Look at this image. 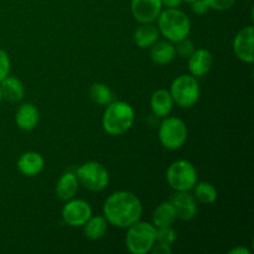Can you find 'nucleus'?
<instances>
[{
    "instance_id": "nucleus-1",
    "label": "nucleus",
    "mask_w": 254,
    "mask_h": 254,
    "mask_svg": "<svg viewBox=\"0 0 254 254\" xmlns=\"http://www.w3.org/2000/svg\"><path fill=\"white\" fill-rule=\"evenodd\" d=\"M143 206L140 200L129 191H117L106 200L103 206L107 222L119 228H128L140 220Z\"/></svg>"
},
{
    "instance_id": "nucleus-2",
    "label": "nucleus",
    "mask_w": 254,
    "mask_h": 254,
    "mask_svg": "<svg viewBox=\"0 0 254 254\" xmlns=\"http://www.w3.org/2000/svg\"><path fill=\"white\" fill-rule=\"evenodd\" d=\"M134 109L126 102H111L103 114V129L111 135H122L131 128L134 123Z\"/></svg>"
},
{
    "instance_id": "nucleus-3",
    "label": "nucleus",
    "mask_w": 254,
    "mask_h": 254,
    "mask_svg": "<svg viewBox=\"0 0 254 254\" xmlns=\"http://www.w3.org/2000/svg\"><path fill=\"white\" fill-rule=\"evenodd\" d=\"M159 32L164 35L170 42H178L186 39L190 34L191 22L188 15L176 9L161 10L158 16Z\"/></svg>"
},
{
    "instance_id": "nucleus-4",
    "label": "nucleus",
    "mask_w": 254,
    "mask_h": 254,
    "mask_svg": "<svg viewBox=\"0 0 254 254\" xmlns=\"http://www.w3.org/2000/svg\"><path fill=\"white\" fill-rule=\"evenodd\" d=\"M155 226L148 222H135L129 226L126 236V245L133 254H146L150 252L156 238Z\"/></svg>"
},
{
    "instance_id": "nucleus-5",
    "label": "nucleus",
    "mask_w": 254,
    "mask_h": 254,
    "mask_svg": "<svg viewBox=\"0 0 254 254\" xmlns=\"http://www.w3.org/2000/svg\"><path fill=\"white\" fill-rule=\"evenodd\" d=\"M170 94L174 102L183 108H190L200 98V86L192 74H181L171 83Z\"/></svg>"
},
{
    "instance_id": "nucleus-6",
    "label": "nucleus",
    "mask_w": 254,
    "mask_h": 254,
    "mask_svg": "<svg viewBox=\"0 0 254 254\" xmlns=\"http://www.w3.org/2000/svg\"><path fill=\"white\" fill-rule=\"evenodd\" d=\"M166 179L175 191H190L197 183V173L190 161L178 160L169 166Z\"/></svg>"
},
{
    "instance_id": "nucleus-7",
    "label": "nucleus",
    "mask_w": 254,
    "mask_h": 254,
    "mask_svg": "<svg viewBox=\"0 0 254 254\" xmlns=\"http://www.w3.org/2000/svg\"><path fill=\"white\" fill-rule=\"evenodd\" d=\"M76 176L78 183L94 192L104 190L109 184L108 170L97 161H88L79 166L76 171Z\"/></svg>"
},
{
    "instance_id": "nucleus-8",
    "label": "nucleus",
    "mask_w": 254,
    "mask_h": 254,
    "mask_svg": "<svg viewBox=\"0 0 254 254\" xmlns=\"http://www.w3.org/2000/svg\"><path fill=\"white\" fill-rule=\"evenodd\" d=\"M159 139L164 148L176 150L181 148L188 139V127L180 118L165 117L159 128Z\"/></svg>"
},
{
    "instance_id": "nucleus-9",
    "label": "nucleus",
    "mask_w": 254,
    "mask_h": 254,
    "mask_svg": "<svg viewBox=\"0 0 254 254\" xmlns=\"http://www.w3.org/2000/svg\"><path fill=\"white\" fill-rule=\"evenodd\" d=\"M92 216V208L84 200H68L62 208V218L71 227H81Z\"/></svg>"
},
{
    "instance_id": "nucleus-10",
    "label": "nucleus",
    "mask_w": 254,
    "mask_h": 254,
    "mask_svg": "<svg viewBox=\"0 0 254 254\" xmlns=\"http://www.w3.org/2000/svg\"><path fill=\"white\" fill-rule=\"evenodd\" d=\"M131 14L140 24H151L163 10L161 0H131Z\"/></svg>"
},
{
    "instance_id": "nucleus-11",
    "label": "nucleus",
    "mask_w": 254,
    "mask_h": 254,
    "mask_svg": "<svg viewBox=\"0 0 254 254\" xmlns=\"http://www.w3.org/2000/svg\"><path fill=\"white\" fill-rule=\"evenodd\" d=\"M233 51L241 61L252 64L254 61V29L247 26L241 30L233 41Z\"/></svg>"
},
{
    "instance_id": "nucleus-12",
    "label": "nucleus",
    "mask_w": 254,
    "mask_h": 254,
    "mask_svg": "<svg viewBox=\"0 0 254 254\" xmlns=\"http://www.w3.org/2000/svg\"><path fill=\"white\" fill-rule=\"evenodd\" d=\"M171 205L175 208L176 216L184 221L192 220L197 213V205L195 197L188 191H176L175 195L171 197Z\"/></svg>"
},
{
    "instance_id": "nucleus-13",
    "label": "nucleus",
    "mask_w": 254,
    "mask_h": 254,
    "mask_svg": "<svg viewBox=\"0 0 254 254\" xmlns=\"http://www.w3.org/2000/svg\"><path fill=\"white\" fill-rule=\"evenodd\" d=\"M212 67V55L205 49H198L189 57V69L193 77L205 76Z\"/></svg>"
},
{
    "instance_id": "nucleus-14",
    "label": "nucleus",
    "mask_w": 254,
    "mask_h": 254,
    "mask_svg": "<svg viewBox=\"0 0 254 254\" xmlns=\"http://www.w3.org/2000/svg\"><path fill=\"white\" fill-rule=\"evenodd\" d=\"M45 160L41 154L36 151H27L17 160V169L25 176H35L42 171Z\"/></svg>"
},
{
    "instance_id": "nucleus-15",
    "label": "nucleus",
    "mask_w": 254,
    "mask_h": 254,
    "mask_svg": "<svg viewBox=\"0 0 254 254\" xmlns=\"http://www.w3.org/2000/svg\"><path fill=\"white\" fill-rule=\"evenodd\" d=\"M39 111L31 103H24L19 107L15 116L16 126L22 130H32L39 123Z\"/></svg>"
},
{
    "instance_id": "nucleus-16",
    "label": "nucleus",
    "mask_w": 254,
    "mask_h": 254,
    "mask_svg": "<svg viewBox=\"0 0 254 254\" xmlns=\"http://www.w3.org/2000/svg\"><path fill=\"white\" fill-rule=\"evenodd\" d=\"M150 107L155 116L160 117V118L168 117L174 107V99L170 92L166 89H158L156 92H154L150 99Z\"/></svg>"
},
{
    "instance_id": "nucleus-17",
    "label": "nucleus",
    "mask_w": 254,
    "mask_h": 254,
    "mask_svg": "<svg viewBox=\"0 0 254 254\" xmlns=\"http://www.w3.org/2000/svg\"><path fill=\"white\" fill-rule=\"evenodd\" d=\"M0 91H1L2 98L6 99L10 103H17L24 98V86L15 77H5L0 82Z\"/></svg>"
},
{
    "instance_id": "nucleus-18",
    "label": "nucleus",
    "mask_w": 254,
    "mask_h": 254,
    "mask_svg": "<svg viewBox=\"0 0 254 254\" xmlns=\"http://www.w3.org/2000/svg\"><path fill=\"white\" fill-rule=\"evenodd\" d=\"M78 190V180L76 174L64 173L56 185V195L60 200L68 201L73 198Z\"/></svg>"
},
{
    "instance_id": "nucleus-19",
    "label": "nucleus",
    "mask_w": 254,
    "mask_h": 254,
    "mask_svg": "<svg viewBox=\"0 0 254 254\" xmlns=\"http://www.w3.org/2000/svg\"><path fill=\"white\" fill-rule=\"evenodd\" d=\"M175 46L170 41H160L158 44L151 45L150 59L156 64H168L175 57Z\"/></svg>"
},
{
    "instance_id": "nucleus-20",
    "label": "nucleus",
    "mask_w": 254,
    "mask_h": 254,
    "mask_svg": "<svg viewBox=\"0 0 254 254\" xmlns=\"http://www.w3.org/2000/svg\"><path fill=\"white\" fill-rule=\"evenodd\" d=\"M178 218L171 202H161L153 213V225L155 227H170Z\"/></svg>"
},
{
    "instance_id": "nucleus-21",
    "label": "nucleus",
    "mask_w": 254,
    "mask_h": 254,
    "mask_svg": "<svg viewBox=\"0 0 254 254\" xmlns=\"http://www.w3.org/2000/svg\"><path fill=\"white\" fill-rule=\"evenodd\" d=\"M159 29L151 24H141L134 32V42L136 46L145 49L155 44L159 39Z\"/></svg>"
},
{
    "instance_id": "nucleus-22",
    "label": "nucleus",
    "mask_w": 254,
    "mask_h": 254,
    "mask_svg": "<svg viewBox=\"0 0 254 254\" xmlns=\"http://www.w3.org/2000/svg\"><path fill=\"white\" fill-rule=\"evenodd\" d=\"M84 236L88 240L96 241L103 237L107 232L108 222L103 216H96V217H89V220L84 223Z\"/></svg>"
},
{
    "instance_id": "nucleus-23",
    "label": "nucleus",
    "mask_w": 254,
    "mask_h": 254,
    "mask_svg": "<svg viewBox=\"0 0 254 254\" xmlns=\"http://www.w3.org/2000/svg\"><path fill=\"white\" fill-rule=\"evenodd\" d=\"M89 96H91L92 101L99 106H108L113 101V93L109 87L104 83L92 84L91 89H89Z\"/></svg>"
},
{
    "instance_id": "nucleus-24",
    "label": "nucleus",
    "mask_w": 254,
    "mask_h": 254,
    "mask_svg": "<svg viewBox=\"0 0 254 254\" xmlns=\"http://www.w3.org/2000/svg\"><path fill=\"white\" fill-rule=\"evenodd\" d=\"M195 188V197L202 203H212L217 198V190L210 183H200L193 186Z\"/></svg>"
},
{
    "instance_id": "nucleus-25",
    "label": "nucleus",
    "mask_w": 254,
    "mask_h": 254,
    "mask_svg": "<svg viewBox=\"0 0 254 254\" xmlns=\"http://www.w3.org/2000/svg\"><path fill=\"white\" fill-rule=\"evenodd\" d=\"M155 238L158 242L166 243V245H171L175 242L176 240V232L170 227H158L156 230Z\"/></svg>"
},
{
    "instance_id": "nucleus-26",
    "label": "nucleus",
    "mask_w": 254,
    "mask_h": 254,
    "mask_svg": "<svg viewBox=\"0 0 254 254\" xmlns=\"http://www.w3.org/2000/svg\"><path fill=\"white\" fill-rule=\"evenodd\" d=\"M193 51H195V45H193L192 41L188 40V37L176 42L175 52L183 59H189Z\"/></svg>"
},
{
    "instance_id": "nucleus-27",
    "label": "nucleus",
    "mask_w": 254,
    "mask_h": 254,
    "mask_svg": "<svg viewBox=\"0 0 254 254\" xmlns=\"http://www.w3.org/2000/svg\"><path fill=\"white\" fill-rule=\"evenodd\" d=\"M10 72V60L6 52L0 49V82L9 76Z\"/></svg>"
},
{
    "instance_id": "nucleus-28",
    "label": "nucleus",
    "mask_w": 254,
    "mask_h": 254,
    "mask_svg": "<svg viewBox=\"0 0 254 254\" xmlns=\"http://www.w3.org/2000/svg\"><path fill=\"white\" fill-rule=\"evenodd\" d=\"M236 0H206L210 9H215L217 11H223V10H228L230 7L233 6Z\"/></svg>"
},
{
    "instance_id": "nucleus-29",
    "label": "nucleus",
    "mask_w": 254,
    "mask_h": 254,
    "mask_svg": "<svg viewBox=\"0 0 254 254\" xmlns=\"http://www.w3.org/2000/svg\"><path fill=\"white\" fill-rule=\"evenodd\" d=\"M191 4H192L191 9H192V11L197 15H203L210 10V6H208V4L206 2V0H195V1L191 2Z\"/></svg>"
},
{
    "instance_id": "nucleus-30",
    "label": "nucleus",
    "mask_w": 254,
    "mask_h": 254,
    "mask_svg": "<svg viewBox=\"0 0 254 254\" xmlns=\"http://www.w3.org/2000/svg\"><path fill=\"white\" fill-rule=\"evenodd\" d=\"M150 252L153 254H170L173 252V250H171L170 245H166V243H154L153 248L150 250Z\"/></svg>"
},
{
    "instance_id": "nucleus-31",
    "label": "nucleus",
    "mask_w": 254,
    "mask_h": 254,
    "mask_svg": "<svg viewBox=\"0 0 254 254\" xmlns=\"http://www.w3.org/2000/svg\"><path fill=\"white\" fill-rule=\"evenodd\" d=\"M161 2H163V6H166V9H176L180 6L183 0H161Z\"/></svg>"
},
{
    "instance_id": "nucleus-32",
    "label": "nucleus",
    "mask_w": 254,
    "mask_h": 254,
    "mask_svg": "<svg viewBox=\"0 0 254 254\" xmlns=\"http://www.w3.org/2000/svg\"><path fill=\"white\" fill-rule=\"evenodd\" d=\"M230 254H251V252L246 250L245 247H236L232 251H230Z\"/></svg>"
},
{
    "instance_id": "nucleus-33",
    "label": "nucleus",
    "mask_w": 254,
    "mask_h": 254,
    "mask_svg": "<svg viewBox=\"0 0 254 254\" xmlns=\"http://www.w3.org/2000/svg\"><path fill=\"white\" fill-rule=\"evenodd\" d=\"M183 1H185V2H190V4H191V2H193V1H195V0H183Z\"/></svg>"
},
{
    "instance_id": "nucleus-34",
    "label": "nucleus",
    "mask_w": 254,
    "mask_h": 254,
    "mask_svg": "<svg viewBox=\"0 0 254 254\" xmlns=\"http://www.w3.org/2000/svg\"><path fill=\"white\" fill-rule=\"evenodd\" d=\"M1 99H2V96H1V91H0V102H1Z\"/></svg>"
}]
</instances>
